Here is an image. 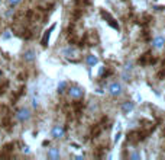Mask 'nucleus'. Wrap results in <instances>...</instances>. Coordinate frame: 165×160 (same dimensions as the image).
I'll use <instances>...</instances> for the list:
<instances>
[{"mask_svg": "<svg viewBox=\"0 0 165 160\" xmlns=\"http://www.w3.org/2000/svg\"><path fill=\"white\" fill-rule=\"evenodd\" d=\"M31 117H32V114H31V111L28 109V108H19L16 111V114H15V118H16L17 122H20V124H25V122H28L29 119H31Z\"/></svg>", "mask_w": 165, "mask_h": 160, "instance_id": "obj_1", "label": "nucleus"}, {"mask_svg": "<svg viewBox=\"0 0 165 160\" xmlns=\"http://www.w3.org/2000/svg\"><path fill=\"white\" fill-rule=\"evenodd\" d=\"M107 93H109L110 96H113V98L120 96V95L123 93V86H122V83H119V82H112V83H109V85H107Z\"/></svg>", "mask_w": 165, "mask_h": 160, "instance_id": "obj_2", "label": "nucleus"}, {"mask_svg": "<svg viewBox=\"0 0 165 160\" xmlns=\"http://www.w3.org/2000/svg\"><path fill=\"white\" fill-rule=\"evenodd\" d=\"M68 95H70V98L72 101H80L84 96V89L80 88V86H77V85H74V86L68 88Z\"/></svg>", "mask_w": 165, "mask_h": 160, "instance_id": "obj_3", "label": "nucleus"}, {"mask_svg": "<svg viewBox=\"0 0 165 160\" xmlns=\"http://www.w3.org/2000/svg\"><path fill=\"white\" fill-rule=\"evenodd\" d=\"M51 135L52 138L55 140H60V138H64L65 137V127L64 125H54L52 130H51Z\"/></svg>", "mask_w": 165, "mask_h": 160, "instance_id": "obj_4", "label": "nucleus"}, {"mask_svg": "<svg viewBox=\"0 0 165 160\" xmlns=\"http://www.w3.org/2000/svg\"><path fill=\"white\" fill-rule=\"evenodd\" d=\"M101 16L106 19V22L113 28V29H116V31H120V26H119V23L117 22H115V18L109 13V12H104V10H101Z\"/></svg>", "mask_w": 165, "mask_h": 160, "instance_id": "obj_5", "label": "nucleus"}, {"mask_svg": "<svg viewBox=\"0 0 165 160\" xmlns=\"http://www.w3.org/2000/svg\"><path fill=\"white\" fill-rule=\"evenodd\" d=\"M151 45H152V48L154 50H162L165 47V38L161 35L155 36L154 39H152V42H151Z\"/></svg>", "mask_w": 165, "mask_h": 160, "instance_id": "obj_6", "label": "nucleus"}, {"mask_svg": "<svg viewBox=\"0 0 165 160\" xmlns=\"http://www.w3.org/2000/svg\"><path fill=\"white\" fill-rule=\"evenodd\" d=\"M55 26H57V25H55V23H52L50 28H48V29L44 32V36H42V39H41V45H42V47H47V45H48V42H50L51 32L55 29Z\"/></svg>", "mask_w": 165, "mask_h": 160, "instance_id": "obj_7", "label": "nucleus"}, {"mask_svg": "<svg viewBox=\"0 0 165 160\" xmlns=\"http://www.w3.org/2000/svg\"><path fill=\"white\" fill-rule=\"evenodd\" d=\"M133 109H135V102H132V101H126L120 105V111L123 114H131V112H133Z\"/></svg>", "mask_w": 165, "mask_h": 160, "instance_id": "obj_8", "label": "nucleus"}, {"mask_svg": "<svg viewBox=\"0 0 165 160\" xmlns=\"http://www.w3.org/2000/svg\"><path fill=\"white\" fill-rule=\"evenodd\" d=\"M35 58H36V53L32 48H29L23 53V61L25 63H32V61H35Z\"/></svg>", "mask_w": 165, "mask_h": 160, "instance_id": "obj_9", "label": "nucleus"}, {"mask_svg": "<svg viewBox=\"0 0 165 160\" xmlns=\"http://www.w3.org/2000/svg\"><path fill=\"white\" fill-rule=\"evenodd\" d=\"M97 63H99V57H97V55H94V54H87V55H85V64H87V66L94 67Z\"/></svg>", "mask_w": 165, "mask_h": 160, "instance_id": "obj_10", "label": "nucleus"}, {"mask_svg": "<svg viewBox=\"0 0 165 160\" xmlns=\"http://www.w3.org/2000/svg\"><path fill=\"white\" fill-rule=\"evenodd\" d=\"M77 54H78V53H77V50H75L74 47H71V45L62 50V55H64V57H67V58H70V60H71L74 55H77Z\"/></svg>", "mask_w": 165, "mask_h": 160, "instance_id": "obj_11", "label": "nucleus"}, {"mask_svg": "<svg viewBox=\"0 0 165 160\" xmlns=\"http://www.w3.org/2000/svg\"><path fill=\"white\" fill-rule=\"evenodd\" d=\"M48 159L51 160H57V159H60V156H61V153H60V150L57 148V147H52V148H50L48 150Z\"/></svg>", "mask_w": 165, "mask_h": 160, "instance_id": "obj_12", "label": "nucleus"}, {"mask_svg": "<svg viewBox=\"0 0 165 160\" xmlns=\"http://www.w3.org/2000/svg\"><path fill=\"white\" fill-rule=\"evenodd\" d=\"M67 90H68V83H67L65 80H61V82L58 83V86H57V92H58L60 95H62V93H65Z\"/></svg>", "mask_w": 165, "mask_h": 160, "instance_id": "obj_13", "label": "nucleus"}, {"mask_svg": "<svg viewBox=\"0 0 165 160\" xmlns=\"http://www.w3.org/2000/svg\"><path fill=\"white\" fill-rule=\"evenodd\" d=\"M131 160H136V159H142V154L141 153H138V151H133V153H131L129 156H128Z\"/></svg>", "mask_w": 165, "mask_h": 160, "instance_id": "obj_14", "label": "nucleus"}, {"mask_svg": "<svg viewBox=\"0 0 165 160\" xmlns=\"http://www.w3.org/2000/svg\"><path fill=\"white\" fill-rule=\"evenodd\" d=\"M7 1H9V6H10V7H16V6H19L23 0H7Z\"/></svg>", "mask_w": 165, "mask_h": 160, "instance_id": "obj_15", "label": "nucleus"}, {"mask_svg": "<svg viewBox=\"0 0 165 160\" xmlns=\"http://www.w3.org/2000/svg\"><path fill=\"white\" fill-rule=\"evenodd\" d=\"M123 70L132 71L133 70V63H132V61H128V63H125V67H123Z\"/></svg>", "mask_w": 165, "mask_h": 160, "instance_id": "obj_16", "label": "nucleus"}, {"mask_svg": "<svg viewBox=\"0 0 165 160\" xmlns=\"http://www.w3.org/2000/svg\"><path fill=\"white\" fill-rule=\"evenodd\" d=\"M122 79L123 80H131V73L128 70H123V73H122Z\"/></svg>", "mask_w": 165, "mask_h": 160, "instance_id": "obj_17", "label": "nucleus"}, {"mask_svg": "<svg viewBox=\"0 0 165 160\" xmlns=\"http://www.w3.org/2000/svg\"><path fill=\"white\" fill-rule=\"evenodd\" d=\"M32 106L33 108H39V99H38V98H35V96L32 98Z\"/></svg>", "mask_w": 165, "mask_h": 160, "instance_id": "obj_18", "label": "nucleus"}, {"mask_svg": "<svg viewBox=\"0 0 165 160\" xmlns=\"http://www.w3.org/2000/svg\"><path fill=\"white\" fill-rule=\"evenodd\" d=\"M75 3H77V4H80V6H82V4H84V6H87L90 1H88V0H75Z\"/></svg>", "mask_w": 165, "mask_h": 160, "instance_id": "obj_19", "label": "nucleus"}, {"mask_svg": "<svg viewBox=\"0 0 165 160\" xmlns=\"http://www.w3.org/2000/svg\"><path fill=\"white\" fill-rule=\"evenodd\" d=\"M10 36H12L10 31H4V34H3V39H9Z\"/></svg>", "mask_w": 165, "mask_h": 160, "instance_id": "obj_20", "label": "nucleus"}, {"mask_svg": "<svg viewBox=\"0 0 165 160\" xmlns=\"http://www.w3.org/2000/svg\"><path fill=\"white\" fill-rule=\"evenodd\" d=\"M23 151H25L26 154H29V153H31V150H29V147H28V146H25V147H23Z\"/></svg>", "mask_w": 165, "mask_h": 160, "instance_id": "obj_21", "label": "nucleus"}, {"mask_svg": "<svg viewBox=\"0 0 165 160\" xmlns=\"http://www.w3.org/2000/svg\"><path fill=\"white\" fill-rule=\"evenodd\" d=\"M119 138H120V132H117V134H116V138H115V143H117V141H119Z\"/></svg>", "mask_w": 165, "mask_h": 160, "instance_id": "obj_22", "label": "nucleus"}]
</instances>
